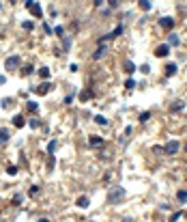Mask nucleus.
Returning <instances> with one entry per match:
<instances>
[{"instance_id":"nucleus-12","label":"nucleus","mask_w":187,"mask_h":222,"mask_svg":"<svg viewBox=\"0 0 187 222\" xmlns=\"http://www.w3.org/2000/svg\"><path fill=\"white\" fill-rule=\"evenodd\" d=\"M103 54H105V45H103V43H99V50H97V52L93 54V58H95V60H99V58H101Z\"/></svg>"},{"instance_id":"nucleus-36","label":"nucleus","mask_w":187,"mask_h":222,"mask_svg":"<svg viewBox=\"0 0 187 222\" xmlns=\"http://www.w3.org/2000/svg\"><path fill=\"white\" fill-rule=\"evenodd\" d=\"M140 71H142V73H148V71H151V67H148V65H142Z\"/></svg>"},{"instance_id":"nucleus-21","label":"nucleus","mask_w":187,"mask_h":222,"mask_svg":"<svg viewBox=\"0 0 187 222\" xmlns=\"http://www.w3.org/2000/svg\"><path fill=\"white\" fill-rule=\"evenodd\" d=\"M166 73H168V76H174V73H176V65H174V63L168 65V67H166Z\"/></svg>"},{"instance_id":"nucleus-22","label":"nucleus","mask_w":187,"mask_h":222,"mask_svg":"<svg viewBox=\"0 0 187 222\" xmlns=\"http://www.w3.org/2000/svg\"><path fill=\"white\" fill-rule=\"evenodd\" d=\"M9 140V132L6 130H0V142H6Z\"/></svg>"},{"instance_id":"nucleus-6","label":"nucleus","mask_w":187,"mask_h":222,"mask_svg":"<svg viewBox=\"0 0 187 222\" xmlns=\"http://www.w3.org/2000/svg\"><path fill=\"white\" fill-rule=\"evenodd\" d=\"M168 52H170V45L168 43H164V45H159L157 50H155V54L159 56V58H164V56H168Z\"/></svg>"},{"instance_id":"nucleus-16","label":"nucleus","mask_w":187,"mask_h":222,"mask_svg":"<svg viewBox=\"0 0 187 222\" xmlns=\"http://www.w3.org/2000/svg\"><path fill=\"white\" fill-rule=\"evenodd\" d=\"M168 45H179V35H174V33H172V35L168 37Z\"/></svg>"},{"instance_id":"nucleus-29","label":"nucleus","mask_w":187,"mask_h":222,"mask_svg":"<svg viewBox=\"0 0 187 222\" xmlns=\"http://www.w3.org/2000/svg\"><path fill=\"white\" fill-rule=\"evenodd\" d=\"M54 33H56L58 37H62V35H65V28H62V26H56V28H54Z\"/></svg>"},{"instance_id":"nucleus-8","label":"nucleus","mask_w":187,"mask_h":222,"mask_svg":"<svg viewBox=\"0 0 187 222\" xmlns=\"http://www.w3.org/2000/svg\"><path fill=\"white\" fill-rule=\"evenodd\" d=\"M75 205H78V207H82V209H86V207L91 205V198H88V196H80V198L75 201Z\"/></svg>"},{"instance_id":"nucleus-4","label":"nucleus","mask_w":187,"mask_h":222,"mask_svg":"<svg viewBox=\"0 0 187 222\" xmlns=\"http://www.w3.org/2000/svg\"><path fill=\"white\" fill-rule=\"evenodd\" d=\"M15 67H19V56H9V58H6V69L13 71Z\"/></svg>"},{"instance_id":"nucleus-27","label":"nucleus","mask_w":187,"mask_h":222,"mask_svg":"<svg viewBox=\"0 0 187 222\" xmlns=\"http://www.w3.org/2000/svg\"><path fill=\"white\" fill-rule=\"evenodd\" d=\"M6 175H17V166H6Z\"/></svg>"},{"instance_id":"nucleus-11","label":"nucleus","mask_w":187,"mask_h":222,"mask_svg":"<svg viewBox=\"0 0 187 222\" xmlns=\"http://www.w3.org/2000/svg\"><path fill=\"white\" fill-rule=\"evenodd\" d=\"M80 99H82V101H88V99H93V91L84 89L82 93H80Z\"/></svg>"},{"instance_id":"nucleus-18","label":"nucleus","mask_w":187,"mask_h":222,"mask_svg":"<svg viewBox=\"0 0 187 222\" xmlns=\"http://www.w3.org/2000/svg\"><path fill=\"white\" fill-rule=\"evenodd\" d=\"M39 78H43V80L49 78V69H47V67H41V69H39Z\"/></svg>"},{"instance_id":"nucleus-33","label":"nucleus","mask_w":187,"mask_h":222,"mask_svg":"<svg viewBox=\"0 0 187 222\" xmlns=\"http://www.w3.org/2000/svg\"><path fill=\"white\" fill-rule=\"evenodd\" d=\"M108 4H110V7H112V9H116V7H118V4H121V0H108Z\"/></svg>"},{"instance_id":"nucleus-31","label":"nucleus","mask_w":187,"mask_h":222,"mask_svg":"<svg viewBox=\"0 0 187 222\" xmlns=\"http://www.w3.org/2000/svg\"><path fill=\"white\" fill-rule=\"evenodd\" d=\"M39 125H41V121H39V119H32V121H30V127H32V130H37Z\"/></svg>"},{"instance_id":"nucleus-42","label":"nucleus","mask_w":187,"mask_h":222,"mask_svg":"<svg viewBox=\"0 0 187 222\" xmlns=\"http://www.w3.org/2000/svg\"><path fill=\"white\" fill-rule=\"evenodd\" d=\"M185 216H187V214H185Z\"/></svg>"},{"instance_id":"nucleus-30","label":"nucleus","mask_w":187,"mask_h":222,"mask_svg":"<svg viewBox=\"0 0 187 222\" xmlns=\"http://www.w3.org/2000/svg\"><path fill=\"white\" fill-rule=\"evenodd\" d=\"M125 87H127V89H134V87H136V80H134V78H129V80L125 82Z\"/></svg>"},{"instance_id":"nucleus-34","label":"nucleus","mask_w":187,"mask_h":222,"mask_svg":"<svg viewBox=\"0 0 187 222\" xmlns=\"http://www.w3.org/2000/svg\"><path fill=\"white\" fill-rule=\"evenodd\" d=\"M151 119V112H142L140 114V121H148Z\"/></svg>"},{"instance_id":"nucleus-32","label":"nucleus","mask_w":187,"mask_h":222,"mask_svg":"<svg viewBox=\"0 0 187 222\" xmlns=\"http://www.w3.org/2000/svg\"><path fill=\"white\" fill-rule=\"evenodd\" d=\"M28 194H30V196H35V194H39V185H32V188L28 190Z\"/></svg>"},{"instance_id":"nucleus-25","label":"nucleus","mask_w":187,"mask_h":222,"mask_svg":"<svg viewBox=\"0 0 187 222\" xmlns=\"http://www.w3.org/2000/svg\"><path fill=\"white\" fill-rule=\"evenodd\" d=\"M13 203H15V205H22V203H24V196H22V194H15V196H13Z\"/></svg>"},{"instance_id":"nucleus-20","label":"nucleus","mask_w":187,"mask_h":222,"mask_svg":"<svg viewBox=\"0 0 187 222\" xmlns=\"http://www.w3.org/2000/svg\"><path fill=\"white\" fill-rule=\"evenodd\" d=\"M140 9L142 11H151V0H140Z\"/></svg>"},{"instance_id":"nucleus-37","label":"nucleus","mask_w":187,"mask_h":222,"mask_svg":"<svg viewBox=\"0 0 187 222\" xmlns=\"http://www.w3.org/2000/svg\"><path fill=\"white\" fill-rule=\"evenodd\" d=\"M4 82H6V78H4V76H0V84H4Z\"/></svg>"},{"instance_id":"nucleus-39","label":"nucleus","mask_w":187,"mask_h":222,"mask_svg":"<svg viewBox=\"0 0 187 222\" xmlns=\"http://www.w3.org/2000/svg\"><path fill=\"white\" fill-rule=\"evenodd\" d=\"M39 222H49V220H47V218H41V220H39Z\"/></svg>"},{"instance_id":"nucleus-5","label":"nucleus","mask_w":187,"mask_h":222,"mask_svg":"<svg viewBox=\"0 0 187 222\" xmlns=\"http://www.w3.org/2000/svg\"><path fill=\"white\" fill-rule=\"evenodd\" d=\"M28 11H30V13H32V15H35L37 20H41V17H43V11H41V7H39L37 2H35L32 7H28Z\"/></svg>"},{"instance_id":"nucleus-9","label":"nucleus","mask_w":187,"mask_h":222,"mask_svg":"<svg viewBox=\"0 0 187 222\" xmlns=\"http://www.w3.org/2000/svg\"><path fill=\"white\" fill-rule=\"evenodd\" d=\"M13 125H15V127H24V125H26V119H24L22 114H15V117H13Z\"/></svg>"},{"instance_id":"nucleus-38","label":"nucleus","mask_w":187,"mask_h":222,"mask_svg":"<svg viewBox=\"0 0 187 222\" xmlns=\"http://www.w3.org/2000/svg\"><path fill=\"white\" fill-rule=\"evenodd\" d=\"M123 222H134V220H131V218H125V220H123Z\"/></svg>"},{"instance_id":"nucleus-41","label":"nucleus","mask_w":187,"mask_h":222,"mask_svg":"<svg viewBox=\"0 0 187 222\" xmlns=\"http://www.w3.org/2000/svg\"><path fill=\"white\" fill-rule=\"evenodd\" d=\"M0 9H2V4H0Z\"/></svg>"},{"instance_id":"nucleus-23","label":"nucleus","mask_w":187,"mask_h":222,"mask_svg":"<svg viewBox=\"0 0 187 222\" xmlns=\"http://www.w3.org/2000/svg\"><path fill=\"white\" fill-rule=\"evenodd\" d=\"M22 73H24V76L32 73V65H24V67H22Z\"/></svg>"},{"instance_id":"nucleus-17","label":"nucleus","mask_w":187,"mask_h":222,"mask_svg":"<svg viewBox=\"0 0 187 222\" xmlns=\"http://www.w3.org/2000/svg\"><path fill=\"white\" fill-rule=\"evenodd\" d=\"M176 198H179L181 203H185L187 201V190H179V192H176Z\"/></svg>"},{"instance_id":"nucleus-15","label":"nucleus","mask_w":187,"mask_h":222,"mask_svg":"<svg viewBox=\"0 0 187 222\" xmlns=\"http://www.w3.org/2000/svg\"><path fill=\"white\" fill-rule=\"evenodd\" d=\"M183 108H185V104H183V101H176V104L170 106V112H179V110H183Z\"/></svg>"},{"instance_id":"nucleus-13","label":"nucleus","mask_w":187,"mask_h":222,"mask_svg":"<svg viewBox=\"0 0 187 222\" xmlns=\"http://www.w3.org/2000/svg\"><path fill=\"white\" fill-rule=\"evenodd\" d=\"M123 69H125L127 73H134V71H136V63H131V60H127V63L123 65Z\"/></svg>"},{"instance_id":"nucleus-2","label":"nucleus","mask_w":187,"mask_h":222,"mask_svg":"<svg viewBox=\"0 0 187 222\" xmlns=\"http://www.w3.org/2000/svg\"><path fill=\"white\" fill-rule=\"evenodd\" d=\"M179 149H181V144H179L176 140H170L168 144H164V151H166V153H170V155H174Z\"/></svg>"},{"instance_id":"nucleus-28","label":"nucleus","mask_w":187,"mask_h":222,"mask_svg":"<svg viewBox=\"0 0 187 222\" xmlns=\"http://www.w3.org/2000/svg\"><path fill=\"white\" fill-rule=\"evenodd\" d=\"M22 26H24V28H26V30H32V28H35V22H24V24H22Z\"/></svg>"},{"instance_id":"nucleus-10","label":"nucleus","mask_w":187,"mask_h":222,"mask_svg":"<svg viewBox=\"0 0 187 222\" xmlns=\"http://www.w3.org/2000/svg\"><path fill=\"white\" fill-rule=\"evenodd\" d=\"M88 144H91V147H99V144H103V138H101V136H91V138H88Z\"/></svg>"},{"instance_id":"nucleus-35","label":"nucleus","mask_w":187,"mask_h":222,"mask_svg":"<svg viewBox=\"0 0 187 222\" xmlns=\"http://www.w3.org/2000/svg\"><path fill=\"white\" fill-rule=\"evenodd\" d=\"M71 101H73V93H69V95L65 97V104H71Z\"/></svg>"},{"instance_id":"nucleus-26","label":"nucleus","mask_w":187,"mask_h":222,"mask_svg":"<svg viewBox=\"0 0 187 222\" xmlns=\"http://www.w3.org/2000/svg\"><path fill=\"white\" fill-rule=\"evenodd\" d=\"M181 216H183L181 211H174V214L170 216V222H179V218H181Z\"/></svg>"},{"instance_id":"nucleus-7","label":"nucleus","mask_w":187,"mask_h":222,"mask_svg":"<svg viewBox=\"0 0 187 222\" xmlns=\"http://www.w3.org/2000/svg\"><path fill=\"white\" fill-rule=\"evenodd\" d=\"M49 91H52V84H49V82H43V84H39V87H37V93H39V95H45V93H49Z\"/></svg>"},{"instance_id":"nucleus-40","label":"nucleus","mask_w":187,"mask_h":222,"mask_svg":"<svg viewBox=\"0 0 187 222\" xmlns=\"http://www.w3.org/2000/svg\"><path fill=\"white\" fill-rule=\"evenodd\" d=\"M185 151H187V144H185Z\"/></svg>"},{"instance_id":"nucleus-19","label":"nucleus","mask_w":187,"mask_h":222,"mask_svg":"<svg viewBox=\"0 0 187 222\" xmlns=\"http://www.w3.org/2000/svg\"><path fill=\"white\" fill-rule=\"evenodd\" d=\"M95 123H97V125H108V119L101 117V114H97V117H95Z\"/></svg>"},{"instance_id":"nucleus-24","label":"nucleus","mask_w":187,"mask_h":222,"mask_svg":"<svg viewBox=\"0 0 187 222\" xmlns=\"http://www.w3.org/2000/svg\"><path fill=\"white\" fill-rule=\"evenodd\" d=\"M56 147H58V144H56V140L47 142V151H49V153H54V151H56Z\"/></svg>"},{"instance_id":"nucleus-1","label":"nucleus","mask_w":187,"mask_h":222,"mask_svg":"<svg viewBox=\"0 0 187 222\" xmlns=\"http://www.w3.org/2000/svg\"><path fill=\"white\" fill-rule=\"evenodd\" d=\"M125 198V190L121 188V185H114L110 192H108V203H112V205H116V203H121Z\"/></svg>"},{"instance_id":"nucleus-3","label":"nucleus","mask_w":187,"mask_h":222,"mask_svg":"<svg viewBox=\"0 0 187 222\" xmlns=\"http://www.w3.org/2000/svg\"><path fill=\"white\" fill-rule=\"evenodd\" d=\"M159 26H161V28H166V30H170V28L174 26V17H170V15L159 17Z\"/></svg>"},{"instance_id":"nucleus-14","label":"nucleus","mask_w":187,"mask_h":222,"mask_svg":"<svg viewBox=\"0 0 187 222\" xmlns=\"http://www.w3.org/2000/svg\"><path fill=\"white\" fill-rule=\"evenodd\" d=\"M26 110H28V112H32V114H35V112H37V110H39V104H37V101H28V104H26Z\"/></svg>"}]
</instances>
